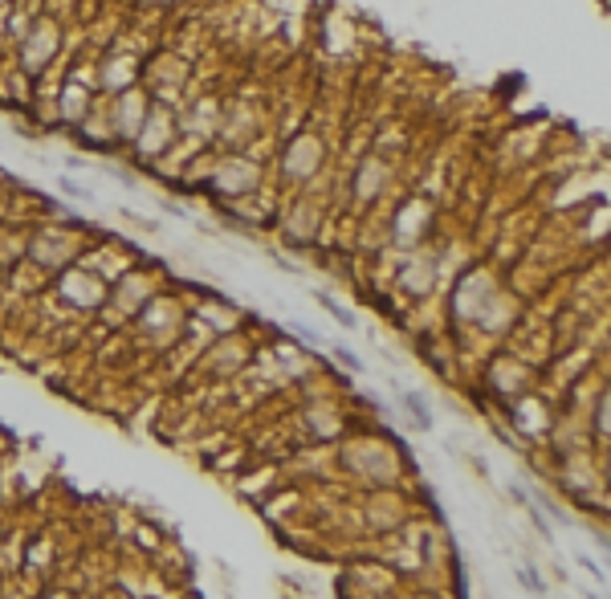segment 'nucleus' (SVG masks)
<instances>
[{
  "label": "nucleus",
  "instance_id": "1",
  "mask_svg": "<svg viewBox=\"0 0 611 599\" xmlns=\"http://www.w3.org/2000/svg\"><path fill=\"white\" fill-rule=\"evenodd\" d=\"M318 302H322V306H326V310L334 314V318H338V322H343V326H354V318H351V314H347V310H343V306H334V302H330V298H318Z\"/></svg>",
  "mask_w": 611,
  "mask_h": 599
}]
</instances>
